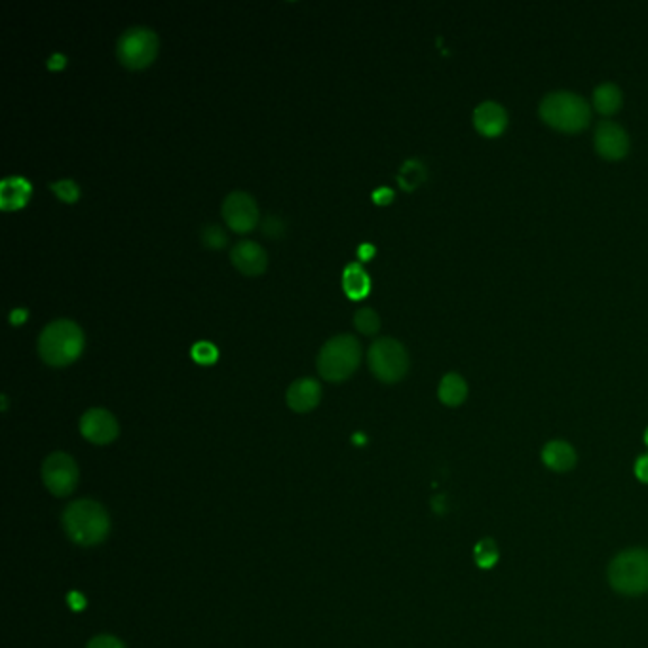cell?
I'll use <instances>...</instances> for the list:
<instances>
[{
	"label": "cell",
	"instance_id": "cell-1",
	"mask_svg": "<svg viewBox=\"0 0 648 648\" xmlns=\"http://www.w3.org/2000/svg\"><path fill=\"white\" fill-rule=\"evenodd\" d=\"M61 523L67 537L84 547L101 544L110 530V517L100 502L83 498L65 508Z\"/></svg>",
	"mask_w": 648,
	"mask_h": 648
},
{
	"label": "cell",
	"instance_id": "cell-2",
	"mask_svg": "<svg viewBox=\"0 0 648 648\" xmlns=\"http://www.w3.org/2000/svg\"><path fill=\"white\" fill-rule=\"evenodd\" d=\"M84 350V333L73 320L61 318L48 323L39 337L40 358L52 367L71 365Z\"/></svg>",
	"mask_w": 648,
	"mask_h": 648
},
{
	"label": "cell",
	"instance_id": "cell-3",
	"mask_svg": "<svg viewBox=\"0 0 648 648\" xmlns=\"http://www.w3.org/2000/svg\"><path fill=\"white\" fill-rule=\"evenodd\" d=\"M362 354L363 352L358 338L346 333L335 335L321 346L318 354L316 365L320 377L329 382L346 381L360 367Z\"/></svg>",
	"mask_w": 648,
	"mask_h": 648
},
{
	"label": "cell",
	"instance_id": "cell-4",
	"mask_svg": "<svg viewBox=\"0 0 648 648\" xmlns=\"http://www.w3.org/2000/svg\"><path fill=\"white\" fill-rule=\"evenodd\" d=\"M540 117L549 126L565 134H578L591 120V110L586 100L571 92L547 93L540 103Z\"/></svg>",
	"mask_w": 648,
	"mask_h": 648
},
{
	"label": "cell",
	"instance_id": "cell-5",
	"mask_svg": "<svg viewBox=\"0 0 648 648\" xmlns=\"http://www.w3.org/2000/svg\"><path fill=\"white\" fill-rule=\"evenodd\" d=\"M610 586L622 595H641L648 591V549H626L609 566Z\"/></svg>",
	"mask_w": 648,
	"mask_h": 648
},
{
	"label": "cell",
	"instance_id": "cell-6",
	"mask_svg": "<svg viewBox=\"0 0 648 648\" xmlns=\"http://www.w3.org/2000/svg\"><path fill=\"white\" fill-rule=\"evenodd\" d=\"M367 363L372 375L382 382H398L409 371V354L396 338L381 337L367 350Z\"/></svg>",
	"mask_w": 648,
	"mask_h": 648
},
{
	"label": "cell",
	"instance_id": "cell-7",
	"mask_svg": "<svg viewBox=\"0 0 648 648\" xmlns=\"http://www.w3.org/2000/svg\"><path fill=\"white\" fill-rule=\"evenodd\" d=\"M156 54L158 37L149 27H129L118 39L117 56L127 69L147 67V65L154 61Z\"/></svg>",
	"mask_w": 648,
	"mask_h": 648
},
{
	"label": "cell",
	"instance_id": "cell-8",
	"mask_svg": "<svg viewBox=\"0 0 648 648\" xmlns=\"http://www.w3.org/2000/svg\"><path fill=\"white\" fill-rule=\"evenodd\" d=\"M44 487L54 496H69L78 485V466L67 452H52L42 464Z\"/></svg>",
	"mask_w": 648,
	"mask_h": 648
},
{
	"label": "cell",
	"instance_id": "cell-9",
	"mask_svg": "<svg viewBox=\"0 0 648 648\" xmlns=\"http://www.w3.org/2000/svg\"><path fill=\"white\" fill-rule=\"evenodd\" d=\"M223 217L234 232H251L258 223V206L250 192L234 190L223 202Z\"/></svg>",
	"mask_w": 648,
	"mask_h": 648
},
{
	"label": "cell",
	"instance_id": "cell-10",
	"mask_svg": "<svg viewBox=\"0 0 648 648\" xmlns=\"http://www.w3.org/2000/svg\"><path fill=\"white\" fill-rule=\"evenodd\" d=\"M118 420L110 411L93 407L80 418V433L93 445H109L118 437Z\"/></svg>",
	"mask_w": 648,
	"mask_h": 648
},
{
	"label": "cell",
	"instance_id": "cell-11",
	"mask_svg": "<svg viewBox=\"0 0 648 648\" xmlns=\"http://www.w3.org/2000/svg\"><path fill=\"white\" fill-rule=\"evenodd\" d=\"M595 149L607 160H620L629 151V137L626 129L610 120H605L595 129Z\"/></svg>",
	"mask_w": 648,
	"mask_h": 648
},
{
	"label": "cell",
	"instance_id": "cell-12",
	"mask_svg": "<svg viewBox=\"0 0 648 648\" xmlns=\"http://www.w3.org/2000/svg\"><path fill=\"white\" fill-rule=\"evenodd\" d=\"M231 261L241 274L258 276V274L265 272L268 265V257L267 251L258 244H255V241L244 240L238 241V244L231 250Z\"/></svg>",
	"mask_w": 648,
	"mask_h": 648
},
{
	"label": "cell",
	"instance_id": "cell-13",
	"mask_svg": "<svg viewBox=\"0 0 648 648\" xmlns=\"http://www.w3.org/2000/svg\"><path fill=\"white\" fill-rule=\"evenodd\" d=\"M321 399V386L316 379L304 377L297 379L293 384L287 388L285 401L295 413H309L312 411Z\"/></svg>",
	"mask_w": 648,
	"mask_h": 648
},
{
	"label": "cell",
	"instance_id": "cell-14",
	"mask_svg": "<svg viewBox=\"0 0 648 648\" xmlns=\"http://www.w3.org/2000/svg\"><path fill=\"white\" fill-rule=\"evenodd\" d=\"M474 126L485 137H498L504 134L508 126V115L504 107L495 101H485L474 110Z\"/></svg>",
	"mask_w": 648,
	"mask_h": 648
},
{
	"label": "cell",
	"instance_id": "cell-15",
	"mask_svg": "<svg viewBox=\"0 0 648 648\" xmlns=\"http://www.w3.org/2000/svg\"><path fill=\"white\" fill-rule=\"evenodd\" d=\"M31 194V183L25 180V177L20 175H12L6 177V180L0 183V206L6 212H12V209H20L27 204Z\"/></svg>",
	"mask_w": 648,
	"mask_h": 648
},
{
	"label": "cell",
	"instance_id": "cell-16",
	"mask_svg": "<svg viewBox=\"0 0 648 648\" xmlns=\"http://www.w3.org/2000/svg\"><path fill=\"white\" fill-rule=\"evenodd\" d=\"M542 460L554 472H569L576 464V451L566 442H549L542 449Z\"/></svg>",
	"mask_w": 648,
	"mask_h": 648
},
{
	"label": "cell",
	"instance_id": "cell-17",
	"mask_svg": "<svg viewBox=\"0 0 648 648\" xmlns=\"http://www.w3.org/2000/svg\"><path fill=\"white\" fill-rule=\"evenodd\" d=\"M437 396L449 407H459L468 398V384L459 372H447L440 382V388H437Z\"/></svg>",
	"mask_w": 648,
	"mask_h": 648
},
{
	"label": "cell",
	"instance_id": "cell-18",
	"mask_svg": "<svg viewBox=\"0 0 648 648\" xmlns=\"http://www.w3.org/2000/svg\"><path fill=\"white\" fill-rule=\"evenodd\" d=\"M343 287L346 291V295L354 301H360L363 297H367L369 287H371V280L367 276V272L363 270V267L360 263H352L345 268L343 274Z\"/></svg>",
	"mask_w": 648,
	"mask_h": 648
},
{
	"label": "cell",
	"instance_id": "cell-19",
	"mask_svg": "<svg viewBox=\"0 0 648 648\" xmlns=\"http://www.w3.org/2000/svg\"><path fill=\"white\" fill-rule=\"evenodd\" d=\"M622 101H624V97L617 84H601V86H597L593 92V107L605 117H610V115H614V112H618L622 107Z\"/></svg>",
	"mask_w": 648,
	"mask_h": 648
},
{
	"label": "cell",
	"instance_id": "cell-20",
	"mask_svg": "<svg viewBox=\"0 0 648 648\" xmlns=\"http://www.w3.org/2000/svg\"><path fill=\"white\" fill-rule=\"evenodd\" d=\"M425 180H426V168L423 166V162H418V160L405 162L399 170V175H398V181L405 190L416 188Z\"/></svg>",
	"mask_w": 648,
	"mask_h": 648
},
{
	"label": "cell",
	"instance_id": "cell-21",
	"mask_svg": "<svg viewBox=\"0 0 648 648\" xmlns=\"http://www.w3.org/2000/svg\"><path fill=\"white\" fill-rule=\"evenodd\" d=\"M474 556H476L477 566H481V569H485V571L491 569V566H495L498 561V547H496L495 540H491V539L479 540L474 549Z\"/></svg>",
	"mask_w": 648,
	"mask_h": 648
},
{
	"label": "cell",
	"instance_id": "cell-22",
	"mask_svg": "<svg viewBox=\"0 0 648 648\" xmlns=\"http://www.w3.org/2000/svg\"><path fill=\"white\" fill-rule=\"evenodd\" d=\"M354 323L363 335H377L381 329V318L372 309H360L354 314Z\"/></svg>",
	"mask_w": 648,
	"mask_h": 648
},
{
	"label": "cell",
	"instance_id": "cell-23",
	"mask_svg": "<svg viewBox=\"0 0 648 648\" xmlns=\"http://www.w3.org/2000/svg\"><path fill=\"white\" fill-rule=\"evenodd\" d=\"M190 352H192V358L197 360L198 363H202V365H212L219 358L217 346L212 345V343H207V340H200V343H197L192 346Z\"/></svg>",
	"mask_w": 648,
	"mask_h": 648
},
{
	"label": "cell",
	"instance_id": "cell-24",
	"mask_svg": "<svg viewBox=\"0 0 648 648\" xmlns=\"http://www.w3.org/2000/svg\"><path fill=\"white\" fill-rule=\"evenodd\" d=\"M202 241L207 248L221 250L226 244V234H224V231L221 229L219 224H207V226H204V231H202Z\"/></svg>",
	"mask_w": 648,
	"mask_h": 648
},
{
	"label": "cell",
	"instance_id": "cell-25",
	"mask_svg": "<svg viewBox=\"0 0 648 648\" xmlns=\"http://www.w3.org/2000/svg\"><path fill=\"white\" fill-rule=\"evenodd\" d=\"M50 188L65 202H76L80 197V188L73 180H61L50 185Z\"/></svg>",
	"mask_w": 648,
	"mask_h": 648
},
{
	"label": "cell",
	"instance_id": "cell-26",
	"mask_svg": "<svg viewBox=\"0 0 648 648\" xmlns=\"http://www.w3.org/2000/svg\"><path fill=\"white\" fill-rule=\"evenodd\" d=\"M86 648H126L124 643L112 635H97L93 637Z\"/></svg>",
	"mask_w": 648,
	"mask_h": 648
},
{
	"label": "cell",
	"instance_id": "cell-27",
	"mask_svg": "<svg viewBox=\"0 0 648 648\" xmlns=\"http://www.w3.org/2000/svg\"><path fill=\"white\" fill-rule=\"evenodd\" d=\"M263 226H265L263 231H265L267 236H280L284 232V223L278 217H274V215L267 217Z\"/></svg>",
	"mask_w": 648,
	"mask_h": 648
},
{
	"label": "cell",
	"instance_id": "cell-28",
	"mask_svg": "<svg viewBox=\"0 0 648 648\" xmlns=\"http://www.w3.org/2000/svg\"><path fill=\"white\" fill-rule=\"evenodd\" d=\"M635 476L639 477V481L648 483V455H643L637 459L635 462Z\"/></svg>",
	"mask_w": 648,
	"mask_h": 648
},
{
	"label": "cell",
	"instance_id": "cell-29",
	"mask_svg": "<svg viewBox=\"0 0 648 648\" xmlns=\"http://www.w3.org/2000/svg\"><path fill=\"white\" fill-rule=\"evenodd\" d=\"M372 198H375L377 204H388L394 198V192L390 188H381V190H377L375 194H372Z\"/></svg>",
	"mask_w": 648,
	"mask_h": 648
},
{
	"label": "cell",
	"instance_id": "cell-30",
	"mask_svg": "<svg viewBox=\"0 0 648 648\" xmlns=\"http://www.w3.org/2000/svg\"><path fill=\"white\" fill-rule=\"evenodd\" d=\"M25 318H27V311H23V309H15V311L10 314L12 323H23Z\"/></svg>",
	"mask_w": 648,
	"mask_h": 648
},
{
	"label": "cell",
	"instance_id": "cell-31",
	"mask_svg": "<svg viewBox=\"0 0 648 648\" xmlns=\"http://www.w3.org/2000/svg\"><path fill=\"white\" fill-rule=\"evenodd\" d=\"M63 65H65V56H61V54H56L50 61H48V67L50 69H59V67H63Z\"/></svg>",
	"mask_w": 648,
	"mask_h": 648
},
{
	"label": "cell",
	"instance_id": "cell-32",
	"mask_svg": "<svg viewBox=\"0 0 648 648\" xmlns=\"http://www.w3.org/2000/svg\"><path fill=\"white\" fill-rule=\"evenodd\" d=\"M71 605L78 610V609H83L86 603H84L83 595H80V593H73V595H71Z\"/></svg>",
	"mask_w": 648,
	"mask_h": 648
},
{
	"label": "cell",
	"instance_id": "cell-33",
	"mask_svg": "<svg viewBox=\"0 0 648 648\" xmlns=\"http://www.w3.org/2000/svg\"><path fill=\"white\" fill-rule=\"evenodd\" d=\"M372 253H375V248H372L371 244H363V246L358 250V255H360L362 258H369Z\"/></svg>",
	"mask_w": 648,
	"mask_h": 648
},
{
	"label": "cell",
	"instance_id": "cell-34",
	"mask_svg": "<svg viewBox=\"0 0 648 648\" xmlns=\"http://www.w3.org/2000/svg\"><path fill=\"white\" fill-rule=\"evenodd\" d=\"M644 443L648 445V428H646V432H644Z\"/></svg>",
	"mask_w": 648,
	"mask_h": 648
}]
</instances>
